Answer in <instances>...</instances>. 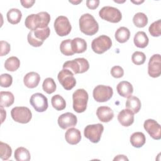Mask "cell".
<instances>
[{
	"mask_svg": "<svg viewBox=\"0 0 161 161\" xmlns=\"http://www.w3.org/2000/svg\"><path fill=\"white\" fill-rule=\"evenodd\" d=\"M50 21V15L45 11L40 12L37 14H31L28 15L25 21V26L34 31L38 28H44L48 26Z\"/></svg>",
	"mask_w": 161,
	"mask_h": 161,
	"instance_id": "obj_1",
	"label": "cell"
},
{
	"mask_svg": "<svg viewBox=\"0 0 161 161\" xmlns=\"http://www.w3.org/2000/svg\"><path fill=\"white\" fill-rule=\"evenodd\" d=\"M79 28L85 35L92 36L98 31L99 25L92 15L86 13L79 18Z\"/></svg>",
	"mask_w": 161,
	"mask_h": 161,
	"instance_id": "obj_2",
	"label": "cell"
},
{
	"mask_svg": "<svg viewBox=\"0 0 161 161\" xmlns=\"http://www.w3.org/2000/svg\"><path fill=\"white\" fill-rule=\"evenodd\" d=\"M88 97V94L86 90L77 89L72 94L74 110L78 113L84 112L87 108Z\"/></svg>",
	"mask_w": 161,
	"mask_h": 161,
	"instance_id": "obj_3",
	"label": "cell"
},
{
	"mask_svg": "<svg viewBox=\"0 0 161 161\" xmlns=\"http://www.w3.org/2000/svg\"><path fill=\"white\" fill-rule=\"evenodd\" d=\"M89 64L84 58H77L72 60L65 62L63 64V69H70L74 74H82L88 70Z\"/></svg>",
	"mask_w": 161,
	"mask_h": 161,
	"instance_id": "obj_4",
	"label": "cell"
},
{
	"mask_svg": "<svg viewBox=\"0 0 161 161\" xmlns=\"http://www.w3.org/2000/svg\"><path fill=\"white\" fill-rule=\"evenodd\" d=\"M112 46L111 39L104 35L94 38L91 43V48L94 52L102 54L108 50Z\"/></svg>",
	"mask_w": 161,
	"mask_h": 161,
	"instance_id": "obj_5",
	"label": "cell"
},
{
	"mask_svg": "<svg viewBox=\"0 0 161 161\" xmlns=\"http://www.w3.org/2000/svg\"><path fill=\"white\" fill-rule=\"evenodd\" d=\"M11 115L16 122L25 124L28 123L32 118V113L30 109L25 106H17L11 109Z\"/></svg>",
	"mask_w": 161,
	"mask_h": 161,
	"instance_id": "obj_6",
	"label": "cell"
},
{
	"mask_svg": "<svg viewBox=\"0 0 161 161\" xmlns=\"http://www.w3.org/2000/svg\"><path fill=\"white\" fill-rule=\"evenodd\" d=\"M99 16L104 20L111 23H118L122 18L121 11L112 6H104L99 12Z\"/></svg>",
	"mask_w": 161,
	"mask_h": 161,
	"instance_id": "obj_7",
	"label": "cell"
},
{
	"mask_svg": "<svg viewBox=\"0 0 161 161\" xmlns=\"http://www.w3.org/2000/svg\"><path fill=\"white\" fill-rule=\"evenodd\" d=\"M104 131V126L101 123L89 125L84 130V136L94 143H98Z\"/></svg>",
	"mask_w": 161,
	"mask_h": 161,
	"instance_id": "obj_8",
	"label": "cell"
},
{
	"mask_svg": "<svg viewBox=\"0 0 161 161\" xmlns=\"http://www.w3.org/2000/svg\"><path fill=\"white\" fill-rule=\"evenodd\" d=\"M113 90L108 86L98 85L93 90L92 96L94 100L99 103L109 101L113 96Z\"/></svg>",
	"mask_w": 161,
	"mask_h": 161,
	"instance_id": "obj_9",
	"label": "cell"
},
{
	"mask_svg": "<svg viewBox=\"0 0 161 161\" xmlns=\"http://www.w3.org/2000/svg\"><path fill=\"white\" fill-rule=\"evenodd\" d=\"M57 78L60 84L65 90H71L76 84V80L71 70L63 69L59 72Z\"/></svg>",
	"mask_w": 161,
	"mask_h": 161,
	"instance_id": "obj_10",
	"label": "cell"
},
{
	"mask_svg": "<svg viewBox=\"0 0 161 161\" xmlns=\"http://www.w3.org/2000/svg\"><path fill=\"white\" fill-rule=\"evenodd\" d=\"M54 28L58 36H65L70 33L72 26L66 16H59L54 21Z\"/></svg>",
	"mask_w": 161,
	"mask_h": 161,
	"instance_id": "obj_11",
	"label": "cell"
},
{
	"mask_svg": "<svg viewBox=\"0 0 161 161\" xmlns=\"http://www.w3.org/2000/svg\"><path fill=\"white\" fill-rule=\"evenodd\" d=\"M30 103L37 112H44L48 108V99L42 93L33 94L30 99Z\"/></svg>",
	"mask_w": 161,
	"mask_h": 161,
	"instance_id": "obj_12",
	"label": "cell"
},
{
	"mask_svg": "<svg viewBox=\"0 0 161 161\" xmlns=\"http://www.w3.org/2000/svg\"><path fill=\"white\" fill-rule=\"evenodd\" d=\"M148 74L153 78L158 77L161 74V57L160 54L153 55L148 64Z\"/></svg>",
	"mask_w": 161,
	"mask_h": 161,
	"instance_id": "obj_13",
	"label": "cell"
},
{
	"mask_svg": "<svg viewBox=\"0 0 161 161\" xmlns=\"http://www.w3.org/2000/svg\"><path fill=\"white\" fill-rule=\"evenodd\" d=\"M144 129L154 140H160L161 138L160 125L154 119H148L143 123Z\"/></svg>",
	"mask_w": 161,
	"mask_h": 161,
	"instance_id": "obj_14",
	"label": "cell"
},
{
	"mask_svg": "<svg viewBox=\"0 0 161 161\" xmlns=\"http://www.w3.org/2000/svg\"><path fill=\"white\" fill-rule=\"evenodd\" d=\"M77 118L75 114L72 113H65L61 114L58 118V126L63 130L72 127L76 125Z\"/></svg>",
	"mask_w": 161,
	"mask_h": 161,
	"instance_id": "obj_15",
	"label": "cell"
},
{
	"mask_svg": "<svg viewBox=\"0 0 161 161\" xmlns=\"http://www.w3.org/2000/svg\"><path fill=\"white\" fill-rule=\"evenodd\" d=\"M118 120L122 126L128 127L134 122V113L128 109H122L118 114Z\"/></svg>",
	"mask_w": 161,
	"mask_h": 161,
	"instance_id": "obj_16",
	"label": "cell"
},
{
	"mask_svg": "<svg viewBox=\"0 0 161 161\" xmlns=\"http://www.w3.org/2000/svg\"><path fill=\"white\" fill-rule=\"evenodd\" d=\"M96 115L101 121L108 123L113 118L114 112L108 106H100L97 109Z\"/></svg>",
	"mask_w": 161,
	"mask_h": 161,
	"instance_id": "obj_17",
	"label": "cell"
},
{
	"mask_svg": "<svg viewBox=\"0 0 161 161\" xmlns=\"http://www.w3.org/2000/svg\"><path fill=\"white\" fill-rule=\"evenodd\" d=\"M65 138L67 142L70 145H76L81 140L80 131L75 128H71L65 133Z\"/></svg>",
	"mask_w": 161,
	"mask_h": 161,
	"instance_id": "obj_18",
	"label": "cell"
},
{
	"mask_svg": "<svg viewBox=\"0 0 161 161\" xmlns=\"http://www.w3.org/2000/svg\"><path fill=\"white\" fill-rule=\"evenodd\" d=\"M40 80V75L35 72H30L27 73L23 78V82L25 86L30 89L36 87L38 85Z\"/></svg>",
	"mask_w": 161,
	"mask_h": 161,
	"instance_id": "obj_19",
	"label": "cell"
},
{
	"mask_svg": "<svg viewBox=\"0 0 161 161\" xmlns=\"http://www.w3.org/2000/svg\"><path fill=\"white\" fill-rule=\"evenodd\" d=\"M118 93L123 97H129L132 96L133 87L131 84L128 81H121L116 86Z\"/></svg>",
	"mask_w": 161,
	"mask_h": 161,
	"instance_id": "obj_20",
	"label": "cell"
},
{
	"mask_svg": "<svg viewBox=\"0 0 161 161\" xmlns=\"http://www.w3.org/2000/svg\"><path fill=\"white\" fill-rule=\"evenodd\" d=\"M141 106L142 104L139 98L133 96L128 97L125 104L126 108L131 110L134 114L139 112L141 109Z\"/></svg>",
	"mask_w": 161,
	"mask_h": 161,
	"instance_id": "obj_21",
	"label": "cell"
},
{
	"mask_svg": "<svg viewBox=\"0 0 161 161\" xmlns=\"http://www.w3.org/2000/svg\"><path fill=\"white\" fill-rule=\"evenodd\" d=\"M134 44L136 47L141 48H145L148 44V38L144 31H138L134 36Z\"/></svg>",
	"mask_w": 161,
	"mask_h": 161,
	"instance_id": "obj_22",
	"label": "cell"
},
{
	"mask_svg": "<svg viewBox=\"0 0 161 161\" xmlns=\"http://www.w3.org/2000/svg\"><path fill=\"white\" fill-rule=\"evenodd\" d=\"M130 141L133 147L140 148L145 143L146 138L142 132H135L130 136Z\"/></svg>",
	"mask_w": 161,
	"mask_h": 161,
	"instance_id": "obj_23",
	"label": "cell"
},
{
	"mask_svg": "<svg viewBox=\"0 0 161 161\" xmlns=\"http://www.w3.org/2000/svg\"><path fill=\"white\" fill-rule=\"evenodd\" d=\"M72 47L74 53H81L86 50L87 43L83 38L77 37L72 40Z\"/></svg>",
	"mask_w": 161,
	"mask_h": 161,
	"instance_id": "obj_24",
	"label": "cell"
},
{
	"mask_svg": "<svg viewBox=\"0 0 161 161\" xmlns=\"http://www.w3.org/2000/svg\"><path fill=\"white\" fill-rule=\"evenodd\" d=\"M114 36L118 42L123 43L129 40L130 36V31L127 28L121 26L116 31Z\"/></svg>",
	"mask_w": 161,
	"mask_h": 161,
	"instance_id": "obj_25",
	"label": "cell"
},
{
	"mask_svg": "<svg viewBox=\"0 0 161 161\" xmlns=\"http://www.w3.org/2000/svg\"><path fill=\"white\" fill-rule=\"evenodd\" d=\"M14 97L13 93L9 91H1L0 92L1 107H9L14 103Z\"/></svg>",
	"mask_w": 161,
	"mask_h": 161,
	"instance_id": "obj_26",
	"label": "cell"
},
{
	"mask_svg": "<svg viewBox=\"0 0 161 161\" xmlns=\"http://www.w3.org/2000/svg\"><path fill=\"white\" fill-rule=\"evenodd\" d=\"M6 17L9 23L12 25H16L21 21L22 13L21 11L18 9L12 8L8 11L6 14Z\"/></svg>",
	"mask_w": 161,
	"mask_h": 161,
	"instance_id": "obj_27",
	"label": "cell"
},
{
	"mask_svg": "<svg viewBox=\"0 0 161 161\" xmlns=\"http://www.w3.org/2000/svg\"><path fill=\"white\" fill-rule=\"evenodd\" d=\"M30 158V152L25 147H18L14 151V158L17 161H29Z\"/></svg>",
	"mask_w": 161,
	"mask_h": 161,
	"instance_id": "obj_28",
	"label": "cell"
},
{
	"mask_svg": "<svg viewBox=\"0 0 161 161\" xmlns=\"http://www.w3.org/2000/svg\"><path fill=\"white\" fill-rule=\"evenodd\" d=\"M20 65V61L19 58L13 56L5 61L4 67L5 69L9 72H14L16 71Z\"/></svg>",
	"mask_w": 161,
	"mask_h": 161,
	"instance_id": "obj_29",
	"label": "cell"
},
{
	"mask_svg": "<svg viewBox=\"0 0 161 161\" xmlns=\"http://www.w3.org/2000/svg\"><path fill=\"white\" fill-rule=\"evenodd\" d=\"M133 22L134 25L138 28H143L148 23V18L143 13H137L133 18Z\"/></svg>",
	"mask_w": 161,
	"mask_h": 161,
	"instance_id": "obj_30",
	"label": "cell"
},
{
	"mask_svg": "<svg viewBox=\"0 0 161 161\" xmlns=\"http://www.w3.org/2000/svg\"><path fill=\"white\" fill-rule=\"evenodd\" d=\"M52 105L57 111H61L65 108L66 103L62 96L58 94L54 95L51 99Z\"/></svg>",
	"mask_w": 161,
	"mask_h": 161,
	"instance_id": "obj_31",
	"label": "cell"
},
{
	"mask_svg": "<svg viewBox=\"0 0 161 161\" xmlns=\"http://www.w3.org/2000/svg\"><path fill=\"white\" fill-rule=\"evenodd\" d=\"M60 50L62 54L66 56H70L75 53L72 50V40L67 39L63 40L60 45Z\"/></svg>",
	"mask_w": 161,
	"mask_h": 161,
	"instance_id": "obj_32",
	"label": "cell"
},
{
	"mask_svg": "<svg viewBox=\"0 0 161 161\" xmlns=\"http://www.w3.org/2000/svg\"><path fill=\"white\" fill-rule=\"evenodd\" d=\"M43 90L47 94H52L56 90L57 86L54 80L51 77L46 78L42 84Z\"/></svg>",
	"mask_w": 161,
	"mask_h": 161,
	"instance_id": "obj_33",
	"label": "cell"
},
{
	"mask_svg": "<svg viewBox=\"0 0 161 161\" xmlns=\"http://www.w3.org/2000/svg\"><path fill=\"white\" fill-rule=\"evenodd\" d=\"M0 153L1 158L3 160H7L11 156L12 150L10 146L3 142H0Z\"/></svg>",
	"mask_w": 161,
	"mask_h": 161,
	"instance_id": "obj_34",
	"label": "cell"
},
{
	"mask_svg": "<svg viewBox=\"0 0 161 161\" xmlns=\"http://www.w3.org/2000/svg\"><path fill=\"white\" fill-rule=\"evenodd\" d=\"M50 30L48 26L44 28H38L33 31L35 36L39 40L44 42L50 35Z\"/></svg>",
	"mask_w": 161,
	"mask_h": 161,
	"instance_id": "obj_35",
	"label": "cell"
},
{
	"mask_svg": "<svg viewBox=\"0 0 161 161\" xmlns=\"http://www.w3.org/2000/svg\"><path fill=\"white\" fill-rule=\"evenodd\" d=\"M148 31L152 36L158 37L161 35V20L158 19L152 23L149 26Z\"/></svg>",
	"mask_w": 161,
	"mask_h": 161,
	"instance_id": "obj_36",
	"label": "cell"
},
{
	"mask_svg": "<svg viewBox=\"0 0 161 161\" xmlns=\"http://www.w3.org/2000/svg\"><path fill=\"white\" fill-rule=\"evenodd\" d=\"M131 60L135 65H142L146 60V55L143 52L136 51L132 54Z\"/></svg>",
	"mask_w": 161,
	"mask_h": 161,
	"instance_id": "obj_37",
	"label": "cell"
},
{
	"mask_svg": "<svg viewBox=\"0 0 161 161\" xmlns=\"http://www.w3.org/2000/svg\"><path fill=\"white\" fill-rule=\"evenodd\" d=\"M27 39H28V42L29 44L30 45L33 46V47H40L43 43V41L38 40L35 36V35L33 34V31H30L28 33V36H27Z\"/></svg>",
	"mask_w": 161,
	"mask_h": 161,
	"instance_id": "obj_38",
	"label": "cell"
},
{
	"mask_svg": "<svg viewBox=\"0 0 161 161\" xmlns=\"http://www.w3.org/2000/svg\"><path fill=\"white\" fill-rule=\"evenodd\" d=\"M13 82V77L8 74H3L0 77V84L3 87H9Z\"/></svg>",
	"mask_w": 161,
	"mask_h": 161,
	"instance_id": "obj_39",
	"label": "cell"
},
{
	"mask_svg": "<svg viewBox=\"0 0 161 161\" xmlns=\"http://www.w3.org/2000/svg\"><path fill=\"white\" fill-rule=\"evenodd\" d=\"M111 74L114 78H121L124 75V70L123 68L120 66L116 65L111 68Z\"/></svg>",
	"mask_w": 161,
	"mask_h": 161,
	"instance_id": "obj_40",
	"label": "cell"
},
{
	"mask_svg": "<svg viewBox=\"0 0 161 161\" xmlns=\"http://www.w3.org/2000/svg\"><path fill=\"white\" fill-rule=\"evenodd\" d=\"M1 45V56L7 55L10 52V45L6 41L1 40L0 42Z\"/></svg>",
	"mask_w": 161,
	"mask_h": 161,
	"instance_id": "obj_41",
	"label": "cell"
},
{
	"mask_svg": "<svg viewBox=\"0 0 161 161\" xmlns=\"http://www.w3.org/2000/svg\"><path fill=\"white\" fill-rule=\"evenodd\" d=\"M99 4V0H87L86 1V6L89 9H96Z\"/></svg>",
	"mask_w": 161,
	"mask_h": 161,
	"instance_id": "obj_42",
	"label": "cell"
},
{
	"mask_svg": "<svg viewBox=\"0 0 161 161\" xmlns=\"http://www.w3.org/2000/svg\"><path fill=\"white\" fill-rule=\"evenodd\" d=\"M20 3L24 8H30L33 5V4L35 3V1H31V0H25V1H21Z\"/></svg>",
	"mask_w": 161,
	"mask_h": 161,
	"instance_id": "obj_43",
	"label": "cell"
},
{
	"mask_svg": "<svg viewBox=\"0 0 161 161\" xmlns=\"http://www.w3.org/2000/svg\"><path fill=\"white\" fill-rule=\"evenodd\" d=\"M113 160H128V158L124 155H118L113 159Z\"/></svg>",
	"mask_w": 161,
	"mask_h": 161,
	"instance_id": "obj_44",
	"label": "cell"
},
{
	"mask_svg": "<svg viewBox=\"0 0 161 161\" xmlns=\"http://www.w3.org/2000/svg\"><path fill=\"white\" fill-rule=\"evenodd\" d=\"M1 123H3L6 117V111L3 109V107H1Z\"/></svg>",
	"mask_w": 161,
	"mask_h": 161,
	"instance_id": "obj_45",
	"label": "cell"
},
{
	"mask_svg": "<svg viewBox=\"0 0 161 161\" xmlns=\"http://www.w3.org/2000/svg\"><path fill=\"white\" fill-rule=\"evenodd\" d=\"M131 2H132V3H135V4H140L142 3H143V2H144V1H131Z\"/></svg>",
	"mask_w": 161,
	"mask_h": 161,
	"instance_id": "obj_46",
	"label": "cell"
},
{
	"mask_svg": "<svg viewBox=\"0 0 161 161\" xmlns=\"http://www.w3.org/2000/svg\"><path fill=\"white\" fill-rule=\"evenodd\" d=\"M69 2H70V3H72V4H79V3H81V2H82V1H81V0H80V1H69Z\"/></svg>",
	"mask_w": 161,
	"mask_h": 161,
	"instance_id": "obj_47",
	"label": "cell"
}]
</instances>
